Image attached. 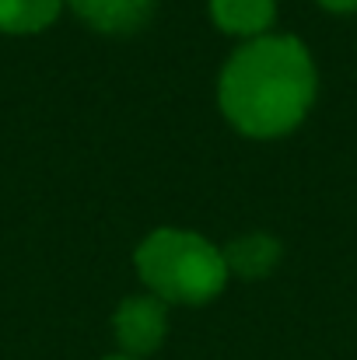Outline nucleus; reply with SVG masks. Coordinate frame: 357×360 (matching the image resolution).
Masks as SVG:
<instances>
[{"mask_svg":"<svg viewBox=\"0 0 357 360\" xmlns=\"http://www.w3.org/2000/svg\"><path fill=\"white\" fill-rule=\"evenodd\" d=\"M67 7L102 35H133L154 14V0H67Z\"/></svg>","mask_w":357,"mask_h":360,"instance_id":"obj_4","label":"nucleus"},{"mask_svg":"<svg viewBox=\"0 0 357 360\" xmlns=\"http://www.w3.org/2000/svg\"><path fill=\"white\" fill-rule=\"evenodd\" d=\"M102 360H137V357H126V354H116V357H102Z\"/></svg>","mask_w":357,"mask_h":360,"instance_id":"obj_9","label":"nucleus"},{"mask_svg":"<svg viewBox=\"0 0 357 360\" xmlns=\"http://www.w3.org/2000/svg\"><path fill=\"white\" fill-rule=\"evenodd\" d=\"M315 63L294 35H259L228 56L218 102L242 136L277 140L298 129L315 105Z\"/></svg>","mask_w":357,"mask_h":360,"instance_id":"obj_1","label":"nucleus"},{"mask_svg":"<svg viewBox=\"0 0 357 360\" xmlns=\"http://www.w3.org/2000/svg\"><path fill=\"white\" fill-rule=\"evenodd\" d=\"M67 0H0V32L4 35H35L49 28Z\"/></svg>","mask_w":357,"mask_h":360,"instance_id":"obj_7","label":"nucleus"},{"mask_svg":"<svg viewBox=\"0 0 357 360\" xmlns=\"http://www.w3.org/2000/svg\"><path fill=\"white\" fill-rule=\"evenodd\" d=\"M333 14H357V0H319Z\"/></svg>","mask_w":357,"mask_h":360,"instance_id":"obj_8","label":"nucleus"},{"mask_svg":"<svg viewBox=\"0 0 357 360\" xmlns=\"http://www.w3.org/2000/svg\"><path fill=\"white\" fill-rule=\"evenodd\" d=\"M211 21L235 39H259L270 35V25L277 21V4L273 0H207Z\"/></svg>","mask_w":357,"mask_h":360,"instance_id":"obj_5","label":"nucleus"},{"mask_svg":"<svg viewBox=\"0 0 357 360\" xmlns=\"http://www.w3.org/2000/svg\"><path fill=\"white\" fill-rule=\"evenodd\" d=\"M113 333L126 357H151L154 350H161L168 336V304L154 294L123 297L113 315Z\"/></svg>","mask_w":357,"mask_h":360,"instance_id":"obj_3","label":"nucleus"},{"mask_svg":"<svg viewBox=\"0 0 357 360\" xmlns=\"http://www.w3.org/2000/svg\"><path fill=\"white\" fill-rule=\"evenodd\" d=\"M221 252H225L228 273L245 276V280H263V276H270V273L280 266L284 245L273 238V235L252 231V235H242V238L228 241Z\"/></svg>","mask_w":357,"mask_h":360,"instance_id":"obj_6","label":"nucleus"},{"mask_svg":"<svg viewBox=\"0 0 357 360\" xmlns=\"http://www.w3.org/2000/svg\"><path fill=\"white\" fill-rule=\"evenodd\" d=\"M137 273L144 287L165 304H207L228 283L225 252L218 245L182 228H158L140 241Z\"/></svg>","mask_w":357,"mask_h":360,"instance_id":"obj_2","label":"nucleus"}]
</instances>
